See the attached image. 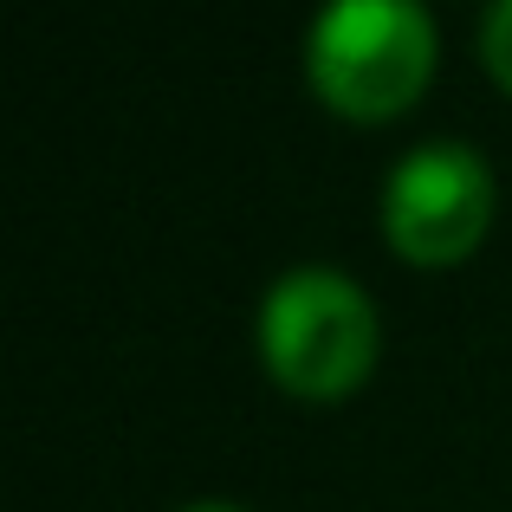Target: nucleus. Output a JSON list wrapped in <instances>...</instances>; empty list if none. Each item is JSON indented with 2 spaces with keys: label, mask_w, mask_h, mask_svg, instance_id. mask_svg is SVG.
Here are the masks:
<instances>
[{
  "label": "nucleus",
  "mask_w": 512,
  "mask_h": 512,
  "mask_svg": "<svg viewBox=\"0 0 512 512\" xmlns=\"http://www.w3.org/2000/svg\"><path fill=\"white\" fill-rule=\"evenodd\" d=\"M435 72L422 0H325L305 33V78L344 117H396Z\"/></svg>",
  "instance_id": "nucleus-1"
},
{
  "label": "nucleus",
  "mask_w": 512,
  "mask_h": 512,
  "mask_svg": "<svg viewBox=\"0 0 512 512\" xmlns=\"http://www.w3.org/2000/svg\"><path fill=\"white\" fill-rule=\"evenodd\" d=\"M260 357L292 396H344L376 363V305L338 266H292L260 299Z\"/></svg>",
  "instance_id": "nucleus-2"
},
{
  "label": "nucleus",
  "mask_w": 512,
  "mask_h": 512,
  "mask_svg": "<svg viewBox=\"0 0 512 512\" xmlns=\"http://www.w3.org/2000/svg\"><path fill=\"white\" fill-rule=\"evenodd\" d=\"M493 221V169L467 143H415L383 182L389 247L415 266H454Z\"/></svg>",
  "instance_id": "nucleus-3"
},
{
  "label": "nucleus",
  "mask_w": 512,
  "mask_h": 512,
  "mask_svg": "<svg viewBox=\"0 0 512 512\" xmlns=\"http://www.w3.org/2000/svg\"><path fill=\"white\" fill-rule=\"evenodd\" d=\"M480 59L512 91V0H493L487 7V20H480Z\"/></svg>",
  "instance_id": "nucleus-4"
},
{
  "label": "nucleus",
  "mask_w": 512,
  "mask_h": 512,
  "mask_svg": "<svg viewBox=\"0 0 512 512\" xmlns=\"http://www.w3.org/2000/svg\"><path fill=\"white\" fill-rule=\"evenodd\" d=\"M182 512H247V506H234V500H195V506H182Z\"/></svg>",
  "instance_id": "nucleus-5"
}]
</instances>
